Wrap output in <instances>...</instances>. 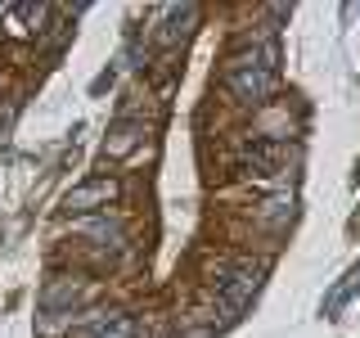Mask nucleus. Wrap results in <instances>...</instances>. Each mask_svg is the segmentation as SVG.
I'll list each match as a JSON object with an SVG mask.
<instances>
[{
	"instance_id": "6",
	"label": "nucleus",
	"mask_w": 360,
	"mask_h": 338,
	"mask_svg": "<svg viewBox=\"0 0 360 338\" xmlns=\"http://www.w3.org/2000/svg\"><path fill=\"white\" fill-rule=\"evenodd\" d=\"M45 18H50L45 5H9L5 9V32L9 37H37Z\"/></svg>"
},
{
	"instance_id": "10",
	"label": "nucleus",
	"mask_w": 360,
	"mask_h": 338,
	"mask_svg": "<svg viewBox=\"0 0 360 338\" xmlns=\"http://www.w3.org/2000/svg\"><path fill=\"white\" fill-rule=\"evenodd\" d=\"M288 212H292V194H275V199H270V203H266V212H262V221H284V217H288Z\"/></svg>"
},
{
	"instance_id": "9",
	"label": "nucleus",
	"mask_w": 360,
	"mask_h": 338,
	"mask_svg": "<svg viewBox=\"0 0 360 338\" xmlns=\"http://www.w3.org/2000/svg\"><path fill=\"white\" fill-rule=\"evenodd\" d=\"M140 135H144V127H135V122L117 127V131H112V140H108V158H122V154H127L135 140H140Z\"/></svg>"
},
{
	"instance_id": "3",
	"label": "nucleus",
	"mask_w": 360,
	"mask_h": 338,
	"mask_svg": "<svg viewBox=\"0 0 360 338\" xmlns=\"http://www.w3.org/2000/svg\"><path fill=\"white\" fill-rule=\"evenodd\" d=\"M284 140H275V135H252V140L239 149V172H248V176H266V172H275L279 163H284Z\"/></svg>"
},
{
	"instance_id": "4",
	"label": "nucleus",
	"mask_w": 360,
	"mask_h": 338,
	"mask_svg": "<svg viewBox=\"0 0 360 338\" xmlns=\"http://www.w3.org/2000/svg\"><path fill=\"white\" fill-rule=\"evenodd\" d=\"M112 199H117V180H108V176H95V180H86V185L68 189L63 208H68V212H99V208H108Z\"/></svg>"
},
{
	"instance_id": "8",
	"label": "nucleus",
	"mask_w": 360,
	"mask_h": 338,
	"mask_svg": "<svg viewBox=\"0 0 360 338\" xmlns=\"http://www.w3.org/2000/svg\"><path fill=\"white\" fill-rule=\"evenodd\" d=\"M90 338H135V320L131 315H99Z\"/></svg>"
},
{
	"instance_id": "7",
	"label": "nucleus",
	"mask_w": 360,
	"mask_h": 338,
	"mask_svg": "<svg viewBox=\"0 0 360 338\" xmlns=\"http://www.w3.org/2000/svg\"><path fill=\"white\" fill-rule=\"evenodd\" d=\"M82 234H95L99 244H108V248H117L122 239H127V230H122V221L117 217H108V212H99V217H86L82 225H77Z\"/></svg>"
},
{
	"instance_id": "1",
	"label": "nucleus",
	"mask_w": 360,
	"mask_h": 338,
	"mask_svg": "<svg viewBox=\"0 0 360 338\" xmlns=\"http://www.w3.org/2000/svg\"><path fill=\"white\" fill-rule=\"evenodd\" d=\"M225 86H230V95L243 99V104H262V99H270L275 86H279V45L266 41L262 50L234 54L230 68H225Z\"/></svg>"
},
{
	"instance_id": "2",
	"label": "nucleus",
	"mask_w": 360,
	"mask_h": 338,
	"mask_svg": "<svg viewBox=\"0 0 360 338\" xmlns=\"http://www.w3.org/2000/svg\"><path fill=\"white\" fill-rule=\"evenodd\" d=\"M262 275H266V266L262 262H248V257H243V262H234V266H225L221 280H217L225 307H230V311H243L248 302L257 298V289H262Z\"/></svg>"
},
{
	"instance_id": "5",
	"label": "nucleus",
	"mask_w": 360,
	"mask_h": 338,
	"mask_svg": "<svg viewBox=\"0 0 360 338\" xmlns=\"http://www.w3.org/2000/svg\"><path fill=\"white\" fill-rule=\"evenodd\" d=\"M158 18H167V27L153 32V41L158 45H176L189 32V23H198V5H167V9H158Z\"/></svg>"
}]
</instances>
